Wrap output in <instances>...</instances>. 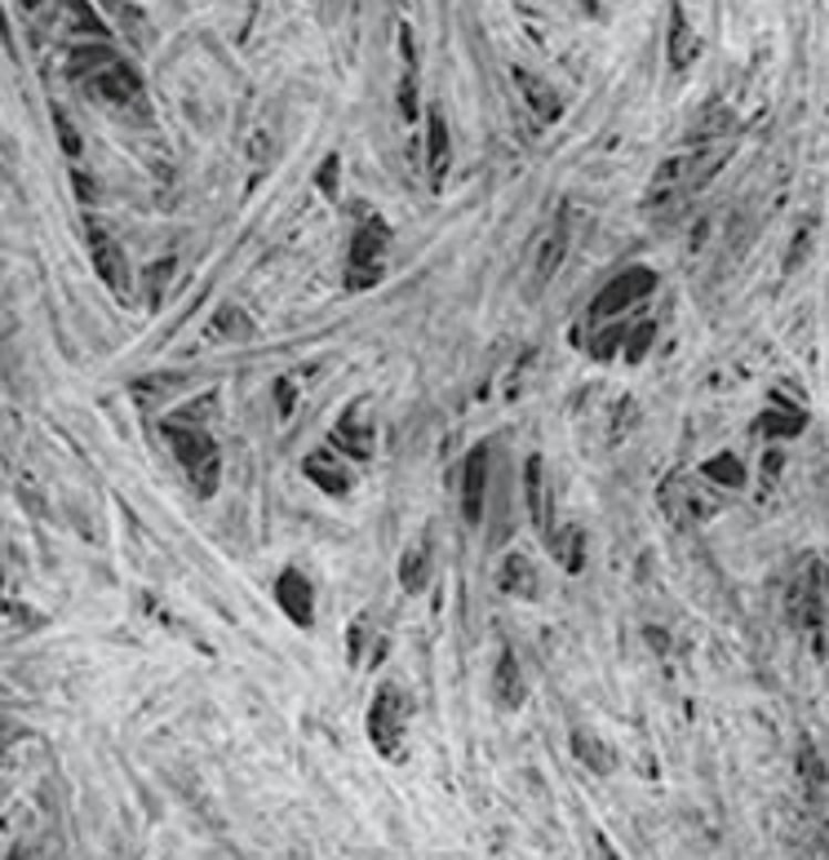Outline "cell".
I'll use <instances>...</instances> for the list:
<instances>
[{"label": "cell", "mask_w": 829, "mask_h": 860, "mask_svg": "<svg viewBox=\"0 0 829 860\" xmlns=\"http://www.w3.org/2000/svg\"><path fill=\"white\" fill-rule=\"evenodd\" d=\"M408 714H413V701L404 696L400 683H386L373 705H369V736L382 754H400L404 749V732H408Z\"/></svg>", "instance_id": "cell-1"}, {"label": "cell", "mask_w": 829, "mask_h": 860, "mask_svg": "<svg viewBox=\"0 0 829 860\" xmlns=\"http://www.w3.org/2000/svg\"><path fill=\"white\" fill-rule=\"evenodd\" d=\"M276 603H280V612L293 621V625H311L315 621V590H311V581L298 572V568H284L280 577H276Z\"/></svg>", "instance_id": "cell-2"}, {"label": "cell", "mask_w": 829, "mask_h": 860, "mask_svg": "<svg viewBox=\"0 0 829 860\" xmlns=\"http://www.w3.org/2000/svg\"><path fill=\"white\" fill-rule=\"evenodd\" d=\"M488 510V448H475L462 466V515L466 524H479Z\"/></svg>", "instance_id": "cell-3"}, {"label": "cell", "mask_w": 829, "mask_h": 860, "mask_svg": "<svg viewBox=\"0 0 829 860\" xmlns=\"http://www.w3.org/2000/svg\"><path fill=\"white\" fill-rule=\"evenodd\" d=\"M652 289V276L643 271V267H630V271H621L603 293H599V302H594V311L599 315H612V311H625V307H634V302H643V293Z\"/></svg>", "instance_id": "cell-4"}, {"label": "cell", "mask_w": 829, "mask_h": 860, "mask_svg": "<svg viewBox=\"0 0 829 860\" xmlns=\"http://www.w3.org/2000/svg\"><path fill=\"white\" fill-rule=\"evenodd\" d=\"M307 475H311L315 488H324V493H333V497L351 493V484H355V475H351V466L338 457V448H315V453L307 457Z\"/></svg>", "instance_id": "cell-5"}, {"label": "cell", "mask_w": 829, "mask_h": 860, "mask_svg": "<svg viewBox=\"0 0 829 860\" xmlns=\"http://www.w3.org/2000/svg\"><path fill=\"white\" fill-rule=\"evenodd\" d=\"M493 692H497V705L501 709H515L528 696V683H524V674H519V665H515L510 652H501V661L493 665Z\"/></svg>", "instance_id": "cell-6"}, {"label": "cell", "mask_w": 829, "mask_h": 860, "mask_svg": "<svg viewBox=\"0 0 829 860\" xmlns=\"http://www.w3.org/2000/svg\"><path fill=\"white\" fill-rule=\"evenodd\" d=\"M338 453H351V457H369L373 453V422L364 408H355L351 417H342L338 426Z\"/></svg>", "instance_id": "cell-7"}, {"label": "cell", "mask_w": 829, "mask_h": 860, "mask_svg": "<svg viewBox=\"0 0 829 860\" xmlns=\"http://www.w3.org/2000/svg\"><path fill=\"white\" fill-rule=\"evenodd\" d=\"M497 581H501L506 594H537V572H532V563L524 555H506Z\"/></svg>", "instance_id": "cell-8"}, {"label": "cell", "mask_w": 829, "mask_h": 860, "mask_svg": "<svg viewBox=\"0 0 829 860\" xmlns=\"http://www.w3.org/2000/svg\"><path fill=\"white\" fill-rule=\"evenodd\" d=\"M431 541H417L408 555H404V586L408 590H422L426 581H431Z\"/></svg>", "instance_id": "cell-9"}, {"label": "cell", "mask_w": 829, "mask_h": 860, "mask_svg": "<svg viewBox=\"0 0 829 860\" xmlns=\"http://www.w3.org/2000/svg\"><path fill=\"white\" fill-rule=\"evenodd\" d=\"M524 488H528V515H532V524H537V528H546V479H541V462H537V457L528 462V479H524Z\"/></svg>", "instance_id": "cell-10"}]
</instances>
